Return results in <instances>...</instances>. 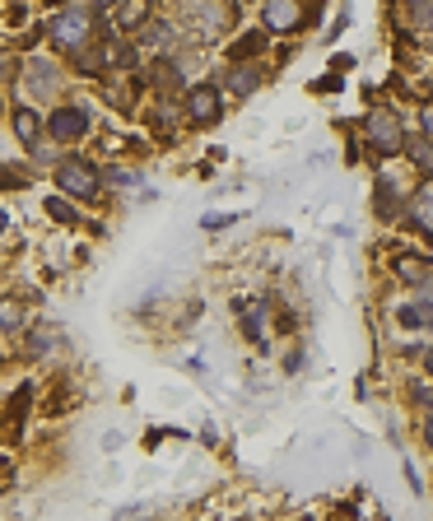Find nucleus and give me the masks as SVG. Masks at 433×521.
Segmentation results:
<instances>
[{
  "mask_svg": "<svg viewBox=\"0 0 433 521\" xmlns=\"http://www.w3.org/2000/svg\"><path fill=\"white\" fill-rule=\"evenodd\" d=\"M94 28H98L94 10H89L84 0H75L70 10H61V14L52 19V24H47V33H52L56 47H66V52L75 56V52H84V47L94 42Z\"/></svg>",
  "mask_w": 433,
  "mask_h": 521,
  "instance_id": "nucleus-1",
  "label": "nucleus"
},
{
  "mask_svg": "<svg viewBox=\"0 0 433 521\" xmlns=\"http://www.w3.org/2000/svg\"><path fill=\"white\" fill-rule=\"evenodd\" d=\"M368 149L378 154V159H392L406 149V126L396 117L392 107H373L368 112Z\"/></svg>",
  "mask_w": 433,
  "mask_h": 521,
  "instance_id": "nucleus-2",
  "label": "nucleus"
},
{
  "mask_svg": "<svg viewBox=\"0 0 433 521\" xmlns=\"http://www.w3.org/2000/svg\"><path fill=\"white\" fill-rule=\"evenodd\" d=\"M56 187L66 191V196H75V201H94L98 187H103V173L89 159H66V163H56Z\"/></svg>",
  "mask_w": 433,
  "mask_h": 521,
  "instance_id": "nucleus-3",
  "label": "nucleus"
},
{
  "mask_svg": "<svg viewBox=\"0 0 433 521\" xmlns=\"http://www.w3.org/2000/svg\"><path fill=\"white\" fill-rule=\"evenodd\" d=\"M187 24L201 33L205 42H215V38H224L233 28V5L229 0H191L187 5Z\"/></svg>",
  "mask_w": 433,
  "mask_h": 521,
  "instance_id": "nucleus-4",
  "label": "nucleus"
},
{
  "mask_svg": "<svg viewBox=\"0 0 433 521\" xmlns=\"http://www.w3.org/2000/svg\"><path fill=\"white\" fill-rule=\"evenodd\" d=\"M19 89H24V98L42 103V98H52L56 89H61V70H56L52 61H42V56H33V61L24 66V80H19Z\"/></svg>",
  "mask_w": 433,
  "mask_h": 521,
  "instance_id": "nucleus-5",
  "label": "nucleus"
},
{
  "mask_svg": "<svg viewBox=\"0 0 433 521\" xmlns=\"http://www.w3.org/2000/svg\"><path fill=\"white\" fill-rule=\"evenodd\" d=\"M47 131H52V140H84L89 135V112L84 107H61V112H52V121H47Z\"/></svg>",
  "mask_w": 433,
  "mask_h": 521,
  "instance_id": "nucleus-6",
  "label": "nucleus"
},
{
  "mask_svg": "<svg viewBox=\"0 0 433 521\" xmlns=\"http://www.w3.org/2000/svg\"><path fill=\"white\" fill-rule=\"evenodd\" d=\"M187 117L201 121V126L219 117V89L215 84H191L187 89Z\"/></svg>",
  "mask_w": 433,
  "mask_h": 521,
  "instance_id": "nucleus-7",
  "label": "nucleus"
},
{
  "mask_svg": "<svg viewBox=\"0 0 433 521\" xmlns=\"http://www.w3.org/2000/svg\"><path fill=\"white\" fill-rule=\"evenodd\" d=\"M303 24V5L298 0H266V28L271 33H294Z\"/></svg>",
  "mask_w": 433,
  "mask_h": 521,
  "instance_id": "nucleus-8",
  "label": "nucleus"
},
{
  "mask_svg": "<svg viewBox=\"0 0 433 521\" xmlns=\"http://www.w3.org/2000/svg\"><path fill=\"white\" fill-rule=\"evenodd\" d=\"M406 219H410V228H420V233L433 238V177L424 187H415V196H410V205H406Z\"/></svg>",
  "mask_w": 433,
  "mask_h": 521,
  "instance_id": "nucleus-9",
  "label": "nucleus"
},
{
  "mask_svg": "<svg viewBox=\"0 0 433 521\" xmlns=\"http://www.w3.org/2000/svg\"><path fill=\"white\" fill-rule=\"evenodd\" d=\"M396 321H401L406 331H410V326H429V331H433V303H429V298H415V303H406V308L396 312Z\"/></svg>",
  "mask_w": 433,
  "mask_h": 521,
  "instance_id": "nucleus-10",
  "label": "nucleus"
},
{
  "mask_svg": "<svg viewBox=\"0 0 433 521\" xmlns=\"http://www.w3.org/2000/svg\"><path fill=\"white\" fill-rule=\"evenodd\" d=\"M396 270H401V280H406V284H429L433 280L429 256H401V261H396Z\"/></svg>",
  "mask_w": 433,
  "mask_h": 521,
  "instance_id": "nucleus-11",
  "label": "nucleus"
},
{
  "mask_svg": "<svg viewBox=\"0 0 433 521\" xmlns=\"http://www.w3.org/2000/svg\"><path fill=\"white\" fill-rule=\"evenodd\" d=\"M14 131H19L24 145H38L42 140V117L33 112V107H19V112H14Z\"/></svg>",
  "mask_w": 433,
  "mask_h": 521,
  "instance_id": "nucleus-12",
  "label": "nucleus"
},
{
  "mask_svg": "<svg viewBox=\"0 0 433 521\" xmlns=\"http://www.w3.org/2000/svg\"><path fill=\"white\" fill-rule=\"evenodd\" d=\"M257 84H261V70H257V66H243V61H238V70L229 75V89H233V94L247 98L252 89H257Z\"/></svg>",
  "mask_w": 433,
  "mask_h": 521,
  "instance_id": "nucleus-13",
  "label": "nucleus"
},
{
  "mask_svg": "<svg viewBox=\"0 0 433 521\" xmlns=\"http://www.w3.org/2000/svg\"><path fill=\"white\" fill-rule=\"evenodd\" d=\"M406 154L420 163V168H429L433 173V140L429 135H406Z\"/></svg>",
  "mask_w": 433,
  "mask_h": 521,
  "instance_id": "nucleus-14",
  "label": "nucleus"
},
{
  "mask_svg": "<svg viewBox=\"0 0 433 521\" xmlns=\"http://www.w3.org/2000/svg\"><path fill=\"white\" fill-rule=\"evenodd\" d=\"M406 19H410V28L429 33L433 28V0H406Z\"/></svg>",
  "mask_w": 433,
  "mask_h": 521,
  "instance_id": "nucleus-15",
  "label": "nucleus"
},
{
  "mask_svg": "<svg viewBox=\"0 0 433 521\" xmlns=\"http://www.w3.org/2000/svg\"><path fill=\"white\" fill-rule=\"evenodd\" d=\"M149 19V0H126L122 10H117V24L122 28H136V24H145Z\"/></svg>",
  "mask_w": 433,
  "mask_h": 521,
  "instance_id": "nucleus-16",
  "label": "nucleus"
},
{
  "mask_svg": "<svg viewBox=\"0 0 433 521\" xmlns=\"http://www.w3.org/2000/svg\"><path fill=\"white\" fill-rule=\"evenodd\" d=\"M24 321V303L19 298H0V331H14Z\"/></svg>",
  "mask_w": 433,
  "mask_h": 521,
  "instance_id": "nucleus-17",
  "label": "nucleus"
},
{
  "mask_svg": "<svg viewBox=\"0 0 433 521\" xmlns=\"http://www.w3.org/2000/svg\"><path fill=\"white\" fill-rule=\"evenodd\" d=\"M168 33H173V28L159 24V19H145V24H140V42H149V47H163V42H168Z\"/></svg>",
  "mask_w": 433,
  "mask_h": 521,
  "instance_id": "nucleus-18",
  "label": "nucleus"
},
{
  "mask_svg": "<svg viewBox=\"0 0 433 521\" xmlns=\"http://www.w3.org/2000/svg\"><path fill=\"white\" fill-rule=\"evenodd\" d=\"M47 214H52V219H61V224H80V214H75V205H66L61 196H52V201H47Z\"/></svg>",
  "mask_w": 433,
  "mask_h": 521,
  "instance_id": "nucleus-19",
  "label": "nucleus"
},
{
  "mask_svg": "<svg viewBox=\"0 0 433 521\" xmlns=\"http://www.w3.org/2000/svg\"><path fill=\"white\" fill-rule=\"evenodd\" d=\"M261 47H266V38H261V33H252L247 42H238V47H233V61H247V56L261 52Z\"/></svg>",
  "mask_w": 433,
  "mask_h": 521,
  "instance_id": "nucleus-20",
  "label": "nucleus"
},
{
  "mask_svg": "<svg viewBox=\"0 0 433 521\" xmlns=\"http://www.w3.org/2000/svg\"><path fill=\"white\" fill-rule=\"evenodd\" d=\"M0 187H5V191H19V187H24V173H19V168H5V163H0Z\"/></svg>",
  "mask_w": 433,
  "mask_h": 521,
  "instance_id": "nucleus-21",
  "label": "nucleus"
},
{
  "mask_svg": "<svg viewBox=\"0 0 433 521\" xmlns=\"http://www.w3.org/2000/svg\"><path fill=\"white\" fill-rule=\"evenodd\" d=\"M56 335H61V331H52V326H42L38 340H33V354H47V349H56Z\"/></svg>",
  "mask_w": 433,
  "mask_h": 521,
  "instance_id": "nucleus-22",
  "label": "nucleus"
},
{
  "mask_svg": "<svg viewBox=\"0 0 433 521\" xmlns=\"http://www.w3.org/2000/svg\"><path fill=\"white\" fill-rule=\"evenodd\" d=\"M392 205H396L392 182H378V214H392Z\"/></svg>",
  "mask_w": 433,
  "mask_h": 521,
  "instance_id": "nucleus-23",
  "label": "nucleus"
},
{
  "mask_svg": "<svg viewBox=\"0 0 433 521\" xmlns=\"http://www.w3.org/2000/svg\"><path fill=\"white\" fill-rule=\"evenodd\" d=\"M108 182L112 187H136V173L131 168H108Z\"/></svg>",
  "mask_w": 433,
  "mask_h": 521,
  "instance_id": "nucleus-24",
  "label": "nucleus"
},
{
  "mask_svg": "<svg viewBox=\"0 0 433 521\" xmlns=\"http://www.w3.org/2000/svg\"><path fill=\"white\" fill-rule=\"evenodd\" d=\"M173 75H177V70L168 66V61H159V66H154V84H159V89H168V84H173Z\"/></svg>",
  "mask_w": 433,
  "mask_h": 521,
  "instance_id": "nucleus-25",
  "label": "nucleus"
},
{
  "mask_svg": "<svg viewBox=\"0 0 433 521\" xmlns=\"http://www.w3.org/2000/svg\"><path fill=\"white\" fill-rule=\"evenodd\" d=\"M201 224H205V228H229V224H233V214H205Z\"/></svg>",
  "mask_w": 433,
  "mask_h": 521,
  "instance_id": "nucleus-26",
  "label": "nucleus"
},
{
  "mask_svg": "<svg viewBox=\"0 0 433 521\" xmlns=\"http://www.w3.org/2000/svg\"><path fill=\"white\" fill-rule=\"evenodd\" d=\"M420 126H424V135H429V140H433V103L420 112Z\"/></svg>",
  "mask_w": 433,
  "mask_h": 521,
  "instance_id": "nucleus-27",
  "label": "nucleus"
},
{
  "mask_svg": "<svg viewBox=\"0 0 433 521\" xmlns=\"http://www.w3.org/2000/svg\"><path fill=\"white\" fill-rule=\"evenodd\" d=\"M424 442H429V452H433V415L424 419Z\"/></svg>",
  "mask_w": 433,
  "mask_h": 521,
  "instance_id": "nucleus-28",
  "label": "nucleus"
},
{
  "mask_svg": "<svg viewBox=\"0 0 433 521\" xmlns=\"http://www.w3.org/2000/svg\"><path fill=\"white\" fill-rule=\"evenodd\" d=\"M424 368H429V377H433V349H429V354H424Z\"/></svg>",
  "mask_w": 433,
  "mask_h": 521,
  "instance_id": "nucleus-29",
  "label": "nucleus"
},
{
  "mask_svg": "<svg viewBox=\"0 0 433 521\" xmlns=\"http://www.w3.org/2000/svg\"><path fill=\"white\" fill-rule=\"evenodd\" d=\"M5 224H10V219H5V214H0V233H5Z\"/></svg>",
  "mask_w": 433,
  "mask_h": 521,
  "instance_id": "nucleus-30",
  "label": "nucleus"
}]
</instances>
